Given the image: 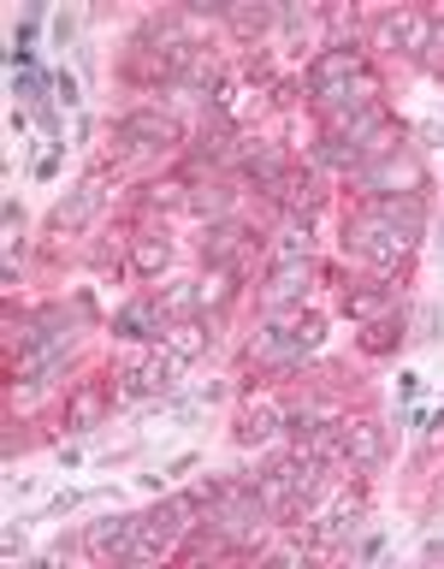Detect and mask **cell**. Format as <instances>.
<instances>
[{
  "label": "cell",
  "instance_id": "obj_1",
  "mask_svg": "<svg viewBox=\"0 0 444 569\" xmlns=\"http://www.w3.org/2000/svg\"><path fill=\"white\" fill-rule=\"evenodd\" d=\"M344 243H350V250L362 255V261H374V268H391V261H403V255H409V243H414V238H409V231H397L391 220H379V214L367 208L362 220L350 226V238H344Z\"/></svg>",
  "mask_w": 444,
  "mask_h": 569
},
{
  "label": "cell",
  "instance_id": "obj_2",
  "mask_svg": "<svg viewBox=\"0 0 444 569\" xmlns=\"http://www.w3.org/2000/svg\"><path fill=\"white\" fill-rule=\"evenodd\" d=\"M315 344H320V320L303 315V320H285V327H266L255 339V362H303Z\"/></svg>",
  "mask_w": 444,
  "mask_h": 569
},
{
  "label": "cell",
  "instance_id": "obj_3",
  "mask_svg": "<svg viewBox=\"0 0 444 569\" xmlns=\"http://www.w3.org/2000/svg\"><path fill=\"white\" fill-rule=\"evenodd\" d=\"M355 78H362V48H350V42H338V48L315 54V66H308V90H315L320 101L344 95Z\"/></svg>",
  "mask_w": 444,
  "mask_h": 569
},
{
  "label": "cell",
  "instance_id": "obj_4",
  "mask_svg": "<svg viewBox=\"0 0 444 569\" xmlns=\"http://www.w3.org/2000/svg\"><path fill=\"white\" fill-rule=\"evenodd\" d=\"M379 42L409 54V60H421V54L433 48V19H426V12H391V19H379Z\"/></svg>",
  "mask_w": 444,
  "mask_h": 569
},
{
  "label": "cell",
  "instance_id": "obj_5",
  "mask_svg": "<svg viewBox=\"0 0 444 569\" xmlns=\"http://www.w3.org/2000/svg\"><path fill=\"white\" fill-rule=\"evenodd\" d=\"M118 137H125L130 149H167V143H178V125L167 120V113H155V107H137V113L118 120Z\"/></svg>",
  "mask_w": 444,
  "mask_h": 569
},
{
  "label": "cell",
  "instance_id": "obj_6",
  "mask_svg": "<svg viewBox=\"0 0 444 569\" xmlns=\"http://www.w3.org/2000/svg\"><path fill=\"white\" fill-rule=\"evenodd\" d=\"M184 528L178 522V510L172 504H160V510H148V516H137V539H130V558H160V551L172 546V534Z\"/></svg>",
  "mask_w": 444,
  "mask_h": 569
},
{
  "label": "cell",
  "instance_id": "obj_7",
  "mask_svg": "<svg viewBox=\"0 0 444 569\" xmlns=\"http://www.w3.org/2000/svg\"><path fill=\"white\" fill-rule=\"evenodd\" d=\"M344 457L355 463V469H379V463H385V428L374 416L344 421Z\"/></svg>",
  "mask_w": 444,
  "mask_h": 569
},
{
  "label": "cell",
  "instance_id": "obj_8",
  "mask_svg": "<svg viewBox=\"0 0 444 569\" xmlns=\"http://www.w3.org/2000/svg\"><path fill=\"white\" fill-rule=\"evenodd\" d=\"M130 539H137V516H101L83 534L89 558H130Z\"/></svg>",
  "mask_w": 444,
  "mask_h": 569
},
{
  "label": "cell",
  "instance_id": "obj_9",
  "mask_svg": "<svg viewBox=\"0 0 444 569\" xmlns=\"http://www.w3.org/2000/svg\"><path fill=\"white\" fill-rule=\"evenodd\" d=\"M107 403H113V386H107V379H83V386L71 391V403H66V428H71V433H89L101 416H107Z\"/></svg>",
  "mask_w": 444,
  "mask_h": 569
},
{
  "label": "cell",
  "instance_id": "obj_10",
  "mask_svg": "<svg viewBox=\"0 0 444 569\" xmlns=\"http://www.w3.org/2000/svg\"><path fill=\"white\" fill-rule=\"evenodd\" d=\"M95 208H101V179H83V184L48 214V226H54V231H83L89 220H95Z\"/></svg>",
  "mask_w": 444,
  "mask_h": 569
},
{
  "label": "cell",
  "instance_id": "obj_11",
  "mask_svg": "<svg viewBox=\"0 0 444 569\" xmlns=\"http://www.w3.org/2000/svg\"><path fill=\"white\" fill-rule=\"evenodd\" d=\"M303 291H308V261H278L273 280L261 285V303H266V309H291Z\"/></svg>",
  "mask_w": 444,
  "mask_h": 569
},
{
  "label": "cell",
  "instance_id": "obj_12",
  "mask_svg": "<svg viewBox=\"0 0 444 569\" xmlns=\"http://www.w3.org/2000/svg\"><path fill=\"white\" fill-rule=\"evenodd\" d=\"M243 243H249V231L237 226V220H214V226H207V238H202V255L214 261V268H231Z\"/></svg>",
  "mask_w": 444,
  "mask_h": 569
},
{
  "label": "cell",
  "instance_id": "obj_13",
  "mask_svg": "<svg viewBox=\"0 0 444 569\" xmlns=\"http://www.w3.org/2000/svg\"><path fill=\"white\" fill-rule=\"evenodd\" d=\"M172 261V243L160 238V231H143V238H130V273L137 280H155V273H167Z\"/></svg>",
  "mask_w": 444,
  "mask_h": 569
},
{
  "label": "cell",
  "instance_id": "obj_14",
  "mask_svg": "<svg viewBox=\"0 0 444 569\" xmlns=\"http://www.w3.org/2000/svg\"><path fill=\"white\" fill-rule=\"evenodd\" d=\"M374 214H379V220H391L397 231H409V238H414V231L426 226V208H421V196H385V202H374Z\"/></svg>",
  "mask_w": 444,
  "mask_h": 569
},
{
  "label": "cell",
  "instance_id": "obj_15",
  "mask_svg": "<svg viewBox=\"0 0 444 569\" xmlns=\"http://www.w3.org/2000/svg\"><path fill=\"white\" fill-rule=\"evenodd\" d=\"M273 433H278V410H273L266 398H255V403L243 410V421H237V440H243V445H261V440H273Z\"/></svg>",
  "mask_w": 444,
  "mask_h": 569
},
{
  "label": "cell",
  "instance_id": "obj_16",
  "mask_svg": "<svg viewBox=\"0 0 444 569\" xmlns=\"http://www.w3.org/2000/svg\"><path fill=\"white\" fill-rule=\"evenodd\" d=\"M397 303V291L391 285H367V291H350L344 297V315L350 320H374V315H385Z\"/></svg>",
  "mask_w": 444,
  "mask_h": 569
},
{
  "label": "cell",
  "instance_id": "obj_17",
  "mask_svg": "<svg viewBox=\"0 0 444 569\" xmlns=\"http://www.w3.org/2000/svg\"><path fill=\"white\" fill-rule=\"evenodd\" d=\"M167 350H178L184 362H196L202 350H214V327H202V320H184V327L167 332Z\"/></svg>",
  "mask_w": 444,
  "mask_h": 569
},
{
  "label": "cell",
  "instance_id": "obj_18",
  "mask_svg": "<svg viewBox=\"0 0 444 569\" xmlns=\"http://www.w3.org/2000/svg\"><path fill=\"white\" fill-rule=\"evenodd\" d=\"M155 327H160V303H130V309H118V320H113L118 339H148Z\"/></svg>",
  "mask_w": 444,
  "mask_h": 569
},
{
  "label": "cell",
  "instance_id": "obj_19",
  "mask_svg": "<svg viewBox=\"0 0 444 569\" xmlns=\"http://www.w3.org/2000/svg\"><path fill=\"white\" fill-rule=\"evenodd\" d=\"M243 172H249V179H255V184H285V155H278V149H255V155H243Z\"/></svg>",
  "mask_w": 444,
  "mask_h": 569
},
{
  "label": "cell",
  "instance_id": "obj_20",
  "mask_svg": "<svg viewBox=\"0 0 444 569\" xmlns=\"http://www.w3.org/2000/svg\"><path fill=\"white\" fill-rule=\"evenodd\" d=\"M362 179H367V184H397V179H403L409 190H421V167H414V160H403V167H397V160L385 155V160H374V167L362 172Z\"/></svg>",
  "mask_w": 444,
  "mask_h": 569
},
{
  "label": "cell",
  "instance_id": "obj_21",
  "mask_svg": "<svg viewBox=\"0 0 444 569\" xmlns=\"http://www.w3.org/2000/svg\"><path fill=\"white\" fill-rule=\"evenodd\" d=\"M320 160L326 167H362V143H355L350 130H338V137L320 143Z\"/></svg>",
  "mask_w": 444,
  "mask_h": 569
},
{
  "label": "cell",
  "instance_id": "obj_22",
  "mask_svg": "<svg viewBox=\"0 0 444 569\" xmlns=\"http://www.w3.org/2000/svg\"><path fill=\"white\" fill-rule=\"evenodd\" d=\"M278 196H285V202H291V214H303V220L320 208V190H315V179H303V184L285 179V184H278Z\"/></svg>",
  "mask_w": 444,
  "mask_h": 569
},
{
  "label": "cell",
  "instance_id": "obj_23",
  "mask_svg": "<svg viewBox=\"0 0 444 569\" xmlns=\"http://www.w3.org/2000/svg\"><path fill=\"white\" fill-rule=\"evenodd\" d=\"M190 208L207 214V220H219V214L231 208V190L226 184H202V190H190Z\"/></svg>",
  "mask_w": 444,
  "mask_h": 569
},
{
  "label": "cell",
  "instance_id": "obj_24",
  "mask_svg": "<svg viewBox=\"0 0 444 569\" xmlns=\"http://www.w3.org/2000/svg\"><path fill=\"white\" fill-rule=\"evenodd\" d=\"M226 19H231V31H237V36H261L266 24H273V7H231Z\"/></svg>",
  "mask_w": 444,
  "mask_h": 569
},
{
  "label": "cell",
  "instance_id": "obj_25",
  "mask_svg": "<svg viewBox=\"0 0 444 569\" xmlns=\"http://www.w3.org/2000/svg\"><path fill=\"white\" fill-rule=\"evenodd\" d=\"M143 208H190V196H184V184H143Z\"/></svg>",
  "mask_w": 444,
  "mask_h": 569
},
{
  "label": "cell",
  "instance_id": "obj_26",
  "mask_svg": "<svg viewBox=\"0 0 444 569\" xmlns=\"http://www.w3.org/2000/svg\"><path fill=\"white\" fill-rule=\"evenodd\" d=\"M202 303V285H172L167 297H160V315H190Z\"/></svg>",
  "mask_w": 444,
  "mask_h": 569
},
{
  "label": "cell",
  "instance_id": "obj_27",
  "mask_svg": "<svg viewBox=\"0 0 444 569\" xmlns=\"http://www.w3.org/2000/svg\"><path fill=\"white\" fill-rule=\"evenodd\" d=\"M148 391H155V386H148V368H125V374H118V391H113V398H130V403H137V398H148Z\"/></svg>",
  "mask_w": 444,
  "mask_h": 569
},
{
  "label": "cell",
  "instance_id": "obj_28",
  "mask_svg": "<svg viewBox=\"0 0 444 569\" xmlns=\"http://www.w3.org/2000/svg\"><path fill=\"white\" fill-rule=\"evenodd\" d=\"M308 250H315V243H308V226H291L285 243H278V261H308Z\"/></svg>",
  "mask_w": 444,
  "mask_h": 569
},
{
  "label": "cell",
  "instance_id": "obj_29",
  "mask_svg": "<svg viewBox=\"0 0 444 569\" xmlns=\"http://www.w3.org/2000/svg\"><path fill=\"white\" fill-rule=\"evenodd\" d=\"M391 344H397V320H379V327H367V339H362V350H374V356L391 350Z\"/></svg>",
  "mask_w": 444,
  "mask_h": 569
},
{
  "label": "cell",
  "instance_id": "obj_30",
  "mask_svg": "<svg viewBox=\"0 0 444 569\" xmlns=\"http://www.w3.org/2000/svg\"><path fill=\"white\" fill-rule=\"evenodd\" d=\"M226 155H231V137H226V130H214V137L196 143V160H226Z\"/></svg>",
  "mask_w": 444,
  "mask_h": 569
},
{
  "label": "cell",
  "instance_id": "obj_31",
  "mask_svg": "<svg viewBox=\"0 0 444 569\" xmlns=\"http://www.w3.org/2000/svg\"><path fill=\"white\" fill-rule=\"evenodd\" d=\"M426 60H444V24H433V48H426Z\"/></svg>",
  "mask_w": 444,
  "mask_h": 569
}]
</instances>
